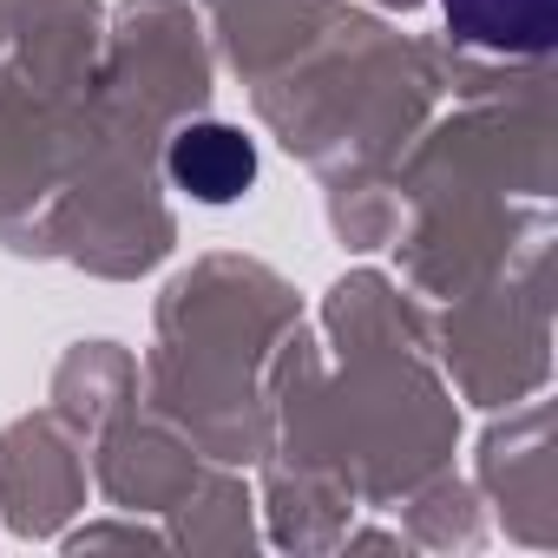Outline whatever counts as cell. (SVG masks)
I'll use <instances>...</instances> for the list:
<instances>
[{
  "label": "cell",
  "instance_id": "6da1fadb",
  "mask_svg": "<svg viewBox=\"0 0 558 558\" xmlns=\"http://www.w3.org/2000/svg\"><path fill=\"white\" fill-rule=\"evenodd\" d=\"M171 184L191 191L197 204H230L256 178V145L236 125H184L171 138Z\"/></svg>",
  "mask_w": 558,
  "mask_h": 558
},
{
  "label": "cell",
  "instance_id": "7a4b0ae2",
  "mask_svg": "<svg viewBox=\"0 0 558 558\" xmlns=\"http://www.w3.org/2000/svg\"><path fill=\"white\" fill-rule=\"evenodd\" d=\"M460 40L486 53H545L558 34V0H440Z\"/></svg>",
  "mask_w": 558,
  "mask_h": 558
}]
</instances>
